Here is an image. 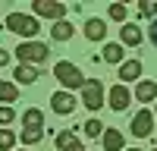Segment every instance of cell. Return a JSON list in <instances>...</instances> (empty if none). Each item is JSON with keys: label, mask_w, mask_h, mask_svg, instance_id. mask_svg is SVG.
I'll list each match as a JSON object with an SVG mask.
<instances>
[{"label": "cell", "mask_w": 157, "mask_h": 151, "mask_svg": "<svg viewBox=\"0 0 157 151\" xmlns=\"http://www.w3.org/2000/svg\"><path fill=\"white\" fill-rule=\"evenodd\" d=\"M85 38L88 41H104V38H107V25H104V19H88L85 22Z\"/></svg>", "instance_id": "obj_11"}, {"label": "cell", "mask_w": 157, "mask_h": 151, "mask_svg": "<svg viewBox=\"0 0 157 151\" xmlns=\"http://www.w3.org/2000/svg\"><path fill=\"white\" fill-rule=\"evenodd\" d=\"M151 151H157V148H151Z\"/></svg>", "instance_id": "obj_31"}, {"label": "cell", "mask_w": 157, "mask_h": 151, "mask_svg": "<svg viewBox=\"0 0 157 151\" xmlns=\"http://www.w3.org/2000/svg\"><path fill=\"white\" fill-rule=\"evenodd\" d=\"M16 57H19V63L38 66V63H47L50 47H47V44H41V41H22V44L16 47Z\"/></svg>", "instance_id": "obj_3"}, {"label": "cell", "mask_w": 157, "mask_h": 151, "mask_svg": "<svg viewBox=\"0 0 157 151\" xmlns=\"http://www.w3.org/2000/svg\"><path fill=\"white\" fill-rule=\"evenodd\" d=\"M107 104H110L113 110H120V113H123L129 104H132V91H129L126 85H113L110 91H107Z\"/></svg>", "instance_id": "obj_8"}, {"label": "cell", "mask_w": 157, "mask_h": 151, "mask_svg": "<svg viewBox=\"0 0 157 151\" xmlns=\"http://www.w3.org/2000/svg\"><path fill=\"white\" fill-rule=\"evenodd\" d=\"M22 126H25V129H44V113L38 107H29L22 113Z\"/></svg>", "instance_id": "obj_16"}, {"label": "cell", "mask_w": 157, "mask_h": 151, "mask_svg": "<svg viewBox=\"0 0 157 151\" xmlns=\"http://www.w3.org/2000/svg\"><path fill=\"white\" fill-rule=\"evenodd\" d=\"M107 16H110L113 22H123V25H126V6H123V3H113V6L107 10Z\"/></svg>", "instance_id": "obj_24"}, {"label": "cell", "mask_w": 157, "mask_h": 151, "mask_svg": "<svg viewBox=\"0 0 157 151\" xmlns=\"http://www.w3.org/2000/svg\"><path fill=\"white\" fill-rule=\"evenodd\" d=\"M72 142H75V132H72V129H66V132H60V135L54 138V145H57V151H66V148H69Z\"/></svg>", "instance_id": "obj_20"}, {"label": "cell", "mask_w": 157, "mask_h": 151, "mask_svg": "<svg viewBox=\"0 0 157 151\" xmlns=\"http://www.w3.org/2000/svg\"><path fill=\"white\" fill-rule=\"evenodd\" d=\"M148 38H151V44L157 47V19H151V32H148Z\"/></svg>", "instance_id": "obj_26"}, {"label": "cell", "mask_w": 157, "mask_h": 151, "mask_svg": "<svg viewBox=\"0 0 157 151\" xmlns=\"http://www.w3.org/2000/svg\"><path fill=\"white\" fill-rule=\"evenodd\" d=\"M41 138H44V129H25V126H22V132H19L22 145H38Z\"/></svg>", "instance_id": "obj_19"}, {"label": "cell", "mask_w": 157, "mask_h": 151, "mask_svg": "<svg viewBox=\"0 0 157 151\" xmlns=\"http://www.w3.org/2000/svg\"><path fill=\"white\" fill-rule=\"evenodd\" d=\"M101 142H104V151H123L126 138H123V132H120V129H104Z\"/></svg>", "instance_id": "obj_12"}, {"label": "cell", "mask_w": 157, "mask_h": 151, "mask_svg": "<svg viewBox=\"0 0 157 151\" xmlns=\"http://www.w3.org/2000/svg\"><path fill=\"white\" fill-rule=\"evenodd\" d=\"M16 148V135L10 129H0V151H13Z\"/></svg>", "instance_id": "obj_21"}, {"label": "cell", "mask_w": 157, "mask_h": 151, "mask_svg": "<svg viewBox=\"0 0 157 151\" xmlns=\"http://www.w3.org/2000/svg\"><path fill=\"white\" fill-rule=\"evenodd\" d=\"M135 101H145V104L157 101V82H154V79H145V82H138V88H135Z\"/></svg>", "instance_id": "obj_14"}, {"label": "cell", "mask_w": 157, "mask_h": 151, "mask_svg": "<svg viewBox=\"0 0 157 151\" xmlns=\"http://www.w3.org/2000/svg\"><path fill=\"white\" fill-rule=\"evenodd\" d=\"M120 41H123V44H129V47H138L141 41H145V35H141L138 25L126 22V25H120Z\"/></svg>", "instance_id": "obj_10"}, {"label": "cell", "mask_w": 157, "mask_h": 151, "mask_svg": "<svg viewBox=\"0 0 157 151\" xmlns=\"http://www.w3.org/2000/svg\"><path fill=\"white\" fill-rule=\"evenodd\" d=\"M120 85H126V82H135L138 76H141V60H123L120 63Z\"/></svg>", "instance_id": "obj_9"}, {"label": "cell", "mask_w": 157, "mask_h": 151, "mask_svg": "<svg viewBox=\"0 0 157 151\" xmlns=\"http://www.w3.org/2000/svg\"><path fill=\"white\" fill-rule=\"evenodd\" d=\"M0 101L10 107L13 101H19V88L13 85V82H0Z\"/></svg>", "instance_id": "obj_18"}, {"label": "cell", "mask_w": 157, "mask_h": 151, "mask_svg": "<svg viewBox=\"0 0 157 151\" xmlns=\"http://www.w3.org/2000/svg\"><path fill=\"white\" fill-rule=\"evenodd\" d=\"M66 151H85V145H82V142H78V138H75V142H72V145H69Z\"/></svg>", "instance_id": "obj_27"}, {"label": "cell", "mask_w": 157, "mask_h": 151, "mask_svg": "<svg viewBox=\"0 0 157 151\" xmlns=\"http://www.w3.org/2000/svg\"><path fill=\"white\" fill-rule=\"evenodd\" d=\"M54 76H57V82L63 85V91H69V88H82V85H85L82 69H78L75 63H69V60H60L57 66H54Z\"/></svg>", "instance_id": "obj_2"}, {"label": "cell", "mask_w": 157, "mask_h": 151, "mask_svg": "<svg viewBox=\"0 0 157 151\" xmlns=\"http://www.w3.org/2000/svg\"><path fill=\"white\" fill-rule=\"evenodd\" d=\"M129 129H132L135 138H148L151 129H154V113L151 110H138L135 117H132V126H129Z\"/></svg>", "instance_id": "obj_6"}, {"label": "cell", "mask_w": 157, "mask_h": 151, "mask_svg": "<svg viewBox=\"0 0 157 151\" xmlns=\"http://www.w3.org/2000/svg\"><path fill=\"white\" fill-rule=\"evenodd\" d=\"M32 10H35V19H38V16L54 19V22H63V19H66V3H60V0H35Z\"/></svg>", "instance_id": "obj_5"}, {"label": "cell", "mask_w": 157, "mask_h": 151, "mask_svg": "<svg viewBox=\"0 0 157 151\" xmlns=\"http://www.w3.org/2000/svg\"><path fill=\"white\" fill-rule=\"evenodd\" d=\"M138 13H141V16H154V19H157V0H141V3H138Z\"/></svg>", "instance_id": "obj_25"}, {"label": "cell", "mask_w": 157, "mask_h": 151, "mask_svg": "<svg viewBox=\"0 0 157 151\" xmlns=\"http://www.w3.org/2000/svg\"><path fill=\"white\" fill-rule=\"evenodd\" d=\"M13 76H16V82H19V85H35L41 72H38L35 66H29V63H19V66L13 69Z\"/></svg>", "instance_id": "obj_13"}, {"label": "cell", "mask_w": 157, "mask_h": 151, "mask_svg": "<svg viewBox=\"0 0 157 151\" xmlns=\"http://www.w3.org/2000/svg\"><path fill=\"white\" fill-rule=\"evenodd\" d=\"M85 135H88V138H101V135H104L101 120H88V123H85Z\"/></svg>", "instance_id": "obj_22"}, {"label": "cell", "mask_w": 157, "mask_h": 151, "mask_svg": "<svg viewBox=\"0 0 157 151\" xmlns=\"http://www.w3.org/2000/svg\"><path fill=\"white\" fill-rule=\"evenodd\" d=\"M104 98H107L104 82L101 79H85V85H82V104L88 110H101L104 107Z\"/></svg>", "instance_id": "obj_4"}, {"label": "cell", "mask_w": 157, "mask_h": 151, "mask_svg": "<svg viewBox=\"0 0 157 151\" xmlns=\"http://www.w3.org/2000/svg\"><path fill=\"white\" fill-rule=\"evenodd\" d=\"M126 151H141V148H126Z\"/></svg>", "instance_id": "obj_29"}, {"label": "cell", "mask_w": 157, "mask_h": 151, "mask_svg": "<svg viewBox=\"0 0 157 151\" xmlns=\"http://www.w3.org/2000/svg\"><path fill=\"white\" fill-rule=\"evenodd\" d=\"M154 117H157V107H154Z\"/></svg>", "instance_id": "obj_30"}, {"label": "cell", "mask_w": 157, "mask_h": 151, "mask_svg": "<svg viewBox=\"0 0 157 151\" xmlns=\"http://www.w3.org/2000/svg\"><path fill=\"white\" fill-rule=\"evenodd\" d=\"M6 29L13 35H19L22 41H32V38L41 32V22H38L35 16H29V13H10L6 16Z\"/></svg>", "instance_id": "obj_1"}, {"label": "cell", "mask_w": 157, "mask_h": 151, "mask_svg": "<svg viewBox=\"0 0 157 151\" xmlns=\"http://www.w3.org/2000/svg\"><path fill=\"white\" fill-rule=\"evenodd\" d=\"M13 120H16V110H13V107H6V104H0V129H6Z\"/></svg>", "instance_id": "obj_23"}, {"label": "cell", "mask_w": 157, "mask_h": 151, "mask_svg": "<svg viewBox=\"0 0 157 151\" xmlns=\"http://www.w3.org/2000/svg\"><path fill=\"white\" fill-rule=\"evenodd\" d=\"M50 110L60 113V117H69V113L75 110V95H72V91H57V95H50Z\"/></svg>", "instance_id": "obj_7"}, {"label": "cell", "mask_w": 157, "mask_h": 151, "mask_svg": "<svg viewBox=\"0 0 157 151\" xmlns=\"http://www.w3.org/2000/svg\"><path fill=\"white\" fill-rule=\"evenodd\" d=\"M6 63H10V54H6V50H0V69H3Z\"/></svg>", "instance_id": "obj_28"}, {"label": "cell", "mask_w": 157, "mask_h": 151, "mask_svg": "<svg viewBox=\"0 0 157 151\" xmlns=\"http://www.w3.org/2000/svg\"><path fill=\"white\" fill-rule=\"evenodd\" d=\"M72 35H75V25H72V22H66V19L50 25V38H54V41H69Z\"/></svg>", "instance_id": "obj_15"}, {"label": "cell", "mask_w": 157, "mask_h": 151, "mask_svg": "<svg viewBox=\"0 0 157 151\" xmlns=\"http://www.w3.org/2000/svg\"><path fill=\"white\" fill-rule=\"evenodd\" d=\"M104 60H107V63H116V66H120V63L126 60L123 44H104Z\"/></svg>", "instance_id": "obj_17"}]
</instances>
